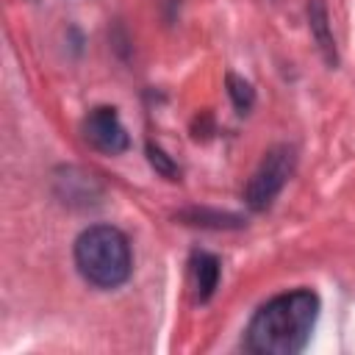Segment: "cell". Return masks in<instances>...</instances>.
<instances>
[{
	"label": "cell",
	"mask_w": 355,
	"mask_h": 355,
	"mask_svg": "<svg viewBox=\"0 0 355 355\" xmlns=\"http://www.w3.org/2000/svg\"><path fill=\"white\" fill-rule=\"evenodd\" d=\"M189 272H191V286H194V297L197 302H208L219 286V275H222V263L214 252L205 250H194L191 261H189Z\"/></svg>",
	"instance_id": "5"
},
{
	"label": "cell",
	"mask_w": 355,
	"mask_h": 355,
	"mask_svg": "<svg viewBox=\"0 0 355 355\" xmlns=\"http://www.w3.org/2000/svg\"><path fill=\"white\" fill-rule=\"evenodd\" d=\"M294 164H297L294 147H288V144L272 147L263 155V161L258 164V169L252 172V178L247 180V186H244V202L252 211H266L275 202V197L283 191L286 180L291 178Z\"/></svg>",
	"instance_id": "3"
},
{
	"label": "cell",
	"mask_w": 355,
	"mask_h": 355,
	"mask_svg": "<svg viewBox=\"0 0 355 355\" xmlns=\"http://www.w3.org/2000/svg\"><path fill=\"white\" fill-rule=\"evenodd\" d=\"M83 136L97 153H105V155H119L130 147L128 130L116 108L111 105H97L89 111V116L83 119Z\"/></svg>",
	"instance_id": "4"
},
{
	"label": "cell",
	"mask_w": 355,
	"mask_h": 355,
	"mask_svg": "<svg viewBox=\"0 0 355 355\" xmlns=\"http://www.w3.org/2000/svg\"><path fill=\"white\" fill-rule=\"evenodd\" d=\"M227 94H230L233 105H236L241 114H247L250 105L255 103V92H252V86H250L247 80H241L239 75H227Z\"/></svg>",
	"instance_id": "7"
},
{
	"label": "cell",
	"mask_w": 355,
	"mask_h": 355,
	"mask_svg": "<svg viewBox=\"0 0 355 355\" xmlns=\"http://www.w3.org/2000/svg\"><path fill=\"white\" fill-rule=\"evenodd\" d=\"M308 25H311V36L316 39L324 61L330 67H336L338 64V53H336V39L330 33V17H327L324 0H311L308 3Z\"/></svg>",
	"instance_id": "6"
},
{
	"label": "cell",
	"mask_w": 355,
	"mask_h": 355,
	"mask_svg": "<svg viewBox=\"0 0 355 355\" xmlns=\"http://www.w3.org/2000/svg\"><path fill=\"white\" fill-rule=\"evenodd\" d=\"M147 153H150V164L164 175V178H169V180H175V175H178V166H175V161L161 150V147H155V144H147Z\"/></svg>",
	"instance_id": "8"
},
{
	"label": "cell",
	"mask_w": 355,
	"mask_h": 355,
	"mask_svg": "<svg viewBox=\"0 0 355 355\" xmlns=\"http://www.w3.org/2000/svg\"><path fill=\"white\" fill-rule=\"evenodd\" d=\"M75 266L97 288H116L133 272L128 236L114 225H89L75 239Z\"/></svg>",
	"instance_id": "2"
},
{
	"label": "cell",
	"mask_w": 355,
	"mask_h": 355,
	"mask_svg": "<svg viewBox=\"0 0 355 355\" xmlns=\"http://www.w3.org/2000/svg\"><path fill=\"white\" fill-rule=\"evenodd\" d=\"M319 297L311 288L283 291L266 300L250 319L244 347L255 355H297L308 347L319 319Z\"/></svg>",
	"instance_id": "1"
}]
</instances>
